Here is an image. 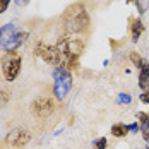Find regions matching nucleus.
I'll return each instance as SVG.
<instances>
[{
    "instance_id": "obj_1",
    "label": "nucleus",
    "mask_w": 149,
    "mask_h": 149,
    "mask_svg": "<svg viewBox=\"0 0 149 149\" xmlns=\"http://www.w3.org/2000/svg\"><path fill=\"white\" fill-rule=\"evenodd\" d=\"M55 45L62 55V67L67 70H75L79 67V58L86 46L84 38L81 34H63L57 40Z\"/></svg>"
},
{
    "instance_id": "obj_2",
    "label": "nucleus",
    "mask_w": 149,
    "mask_h": 149,
    "mask_svg": "<svg viewBox=\"0 0 149 149\" xmlns=\"http://www.w3.org/2000/svg\"><path fill=\"white\" fill-rule=\"evenodd\" d=\"M63 28L67 34H81L89 28V15L82 3H72L63 12Z\"/></svg>"
},
{
    "instance_id": "obj_3",
    "label": "nucleus",
    "mask_w": 149,
    "mask_h": 149,
    "mask_svg": "<svg viewBox=\"0 0 149 149\" xmlns=\"http://www.w3.org/2000/svg\"><path fill=\"white\" fill-rule=\"evenodd\" d=\"M26 38H28V33L21 31L15 24H5L0 28V48L3 52L17 50V46L22 45Z\"/></svg>"
},
{
    "instance_id": "obj_4",
    "label": "nucleus",
    "mask_w": 149,
    "mask_h": 149,
    "mask_svg": "<svg viewBox=\"0 0 149 149\" xmlns=\"http://www.w3.org/2000/svg\"><path fill=\"white\" fill-rule=\"evenodd\" d=\"M0 67H2V74L5 77V81L12 82L17 79V75L21 74V67H22V58L17 52H5V55L0 60Z\"/></svg>"
},
{
    "instance_id": "obj_5",
    "label": "nucleus",
    "mask_w": 149,
    "mask_h": 149,
    "mask_svg": "<svg viewBox=\"0 0 149 149\" xmlns=\"http://www.w3.org/2000/svg\"><path fill=\"white\" fill-rule=\"evenodd\" d=\"M72 88V74L63 67L53 69V94L57 100H63Z\"/></svg>"
},
{
    "instance_id": "obj_6",
    "label": "nucleus",
    "mask_w": 149,
    "mask_h": 149,
    "mask_svg": "<svg viewBox=\"0 0 149 149\" xmlns=\"http://www.w3.org/2000/svg\"><path fill=\"white\" fill-rule=\"evenodd\" d=\"M34 55L41 57L52 67H62V55H60L57 45H48L45 41H40L34 46Z\"/></svg>"
},
{
    "instance_id": "obj_7",
    "label": "nucleus",
    "mask_w": 149,
    "mask_h": 149,
    "mask_svg": "<svg viewBox=\"0 0 149 149\" xmlns=\"http://www.w3.org/2000/svg\"><path fill=\"white\" fill-rule=\"evenodd\" d=\"M31 111L34 117L38 118H46L53 113L55 110V103H53V98H48V96H41V98H36L33 103H31Z\"/></svg>"
},
{
    "instance_id": "obj_8",
    "label": "nucleus",
    "mask_w": 149,
    "mask_h": 149,
    "mask_svg": "<svg viewBox=\"0 0 149 149\" xmlns=\"http://www.w3.org/2000/svg\"><path fill=\"white\" fill-rule=\"evenodd\" d=\"M5 141H7V144H10V146H14V148H17V149H21L31 141V135H29V132L24 130V129H14L12 132L7 134Z\"/></svg>"
},
{
    "instance_id": "obj_9",
    "label": "nucleus",
    "mask_w": 149,
    "mask_h": 149,
    "mask_svg": "<svg viewBox=\"0 0 149 149\" xmlns=\"http://www.w3.org/2000/svg\"><path fill=\"white\" fill-rule=\"evenodd\" d=\"M144 22L141 19H130V26H129V31H130V38L132 41H137L141 38V34L144 33Z\"/></svg>"
},
{
    "instance_id": "obj_10",
    "label": "nucleus",
    "mask_w": 149,
    "mask_h": 149,
    "mask_svg": "<svg viewBox=\"0 0 149 149\" xmlns=\"http://www.w3.org/2000/svg\"><path fill=\"white\" fill-rule=\"evenodd\" d=\"M137 118H139V130L144 137V141L149 142V115L144 111H139L137 113Z\"/></svg>"
},
{
    "instance_id": "obj_11",
    "label": "nucleus",
    "mask_w": 149,
    "mask_h": 149,
    "mask_svg": "<svg viewBox=\"0 0 149 149\" xmlns=\"http://www.w3.org/2000/svg\"><path fill=\"white\" fill-rule=\"evenodd\" d=\"M129 132H130L129 125H125V123H115L111 127V135H115V137H125Z\"/></svg>"
},
{
    "instance_id": "obj_12",
    "label": "nucleus",
    "mask_w": 149,
    "mask_h": 149,
    "mask_svg": "<svg viewBox=\"0 0 149 149\" xmlns=\"http://www.w3.org/2000/svg\"><path fill=\"white\" fill-rule=\"evenodd\" d=\"M130 62L134 63V65L137 67V69H139V70H141V69L144 67V63H146V62L142 60V57H141L137 52H130Z\"/></svg>"
},
{
    "instance_id": "obj_13",
    "label": "nucleus",
    "mask_w": 149,
    "mask_h": 149,
    "mask_svg": "<svg viewBox=\"0 0 149 149\" xmlns=\"http://www.w3.org/2000/svg\"><path fill=\"white\" fill-rule=\"evenodd\" d=\"M139 88L142 91H149V77L142 70H141V74H139Z\"/></svg>"
},
{
    "instance_id": "obj_14",
    "label": "nucleus",
    "mask_w": 149,
    "mask_h": 149,
    "mask_svg": "<svg viewBox=\"0 0 149 149\" xmlns=\"http://www.w3.org/2000/svg\"><path fill=\"white\" fill-rule=\"evenodd\" d=\"M9 100H10V94H9V91L0 89V110L7 106V103H9Z\"/></svg>"
},
{
    "instance_id": "obj_15",
    "label": "nucleus",
    "mask_w": 149,
    "mask_h": 149,
    "mask_svg": "<svg viewBox=\"0 0 149 149\" xmlns=\"http://www.w3.org/2000/svg\"><path fill=\"white\" fill-rule=\"evenodd\" d=\"M135 5H137L139 12H141V14H144V12L149 9V0H135Z\"/></svg>"
},
{
    "instance_id": "obj_16",
    "label": "nucleus",
    "mask_w": 149,
    "mask_h": 149,
    "mask_svg": "<svg viewBox=\"0 0 149 149\" xmlns=\"http://www.w3.org/2000/svg\"><path fill=\"white\" fill-rule=\"evenodd\" d=\"M94 148L96 149H106L108 148V139L106 137H100L94 141Z\"/></svg>"
},
{
    "instance_id": "obj_17",
    "label": "nucleus",
    "mask_w": 149,
    "mask_h": 149,
    "mask_svg": "<svg viewBox=\"0 0 149 149\" xmlns=\"http://www.w3.org/2000/svg\"><path fill=\"white\" fill-rule=\"evenodd\" d=\"M132 101V96L127 94V93H120L118 94V103H123V104H129Z\"/></svg>"
},
{
    "instance_id": "obj_18",
    "label": "nucleus",
    "mask_w": 149,
    "mask_h": 149,
    "mask_svg": "<svg viewBox=\"0 0 149 149\" xmlns=\"http://www.w3.org/2000/svg\"><path fill=\"white\" fill-rule=\"evenodd\" d=\"M9 3H10V0H0V14H3V12L7 10Z\"/></svg>"
},
{
    "instance_id": "obj_19",
    "label": "nucleus",
    "mask_w": 149,
    "mask_h": 149,
    "mask_svg": "<svg viewBox=\"0 0 149 149\" xmlns=\"http://www.w3.org/2000/svg\"><path fill=\"white\" fill-rule=\"evenodd\" d=\"M141 101L146 103V104H149V91H142V94H141Z\"/></svg>"
},
{
    "instance_id": "obj_20",
    "label": "nucleus",
    "mask_w": 149,
    "mask_h": 149,
    "mask_svg": "<svg viewBox=\"0 0 149 149\" xmlns=\"http://www.w3.org/2000/svg\"><path fill=\"white\" fill-rule=\"evenodd\" d=\"M129 130H132V132H137V130H139V123H132V125H129Z\"/></svg>"
},
{
    "instance_id": "obj_21",
    "label": "nucleus",
    "mask_w": 149,
    "mask_h": 149,
    "mask_svg": "<svg viewBox=\"0 0 149 149\" xmlns=\"http://www.w3.org/2000/svg\"><path fill=\"white\" fill-rule=\"evenodd\" d=\"M141 70H142V72H144V74H146V75L149 77V63H144V67H142Z\"/></svg>"
},
{
    "instance_id": "obj_22",
    "label": "nucleus",
    "mask_w": 149,
    "mask_h": 149,
    "mask_svg": "<svg viewBox=\"0 0 149 149\" xmlns=\"http://www.w3.org/2000/svg\"><path fill=\"white\" fill-rule=\"evenodd\" d=\"M15 2H17V3H19V5H26V3H28V2H29V0H15Z\"/></svg>"
}]
</instances>
